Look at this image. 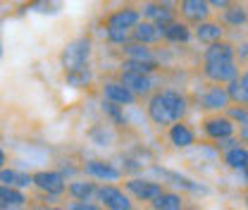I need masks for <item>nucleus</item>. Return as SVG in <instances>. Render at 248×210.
Here are the masks:
<instances>
[{
	"instance_id": "nucleus-40",
	"label": "nucleus",
	"mask_w": 248,
	"mask_h": 210,
	"mask_svg": "<svg viewBox=\"0 0 248 210\" xmlns=\"http://www.w3.org/2000/svg\"><path fill=\"white\" fill-rule=\"evenodd\" d=\"M244 203H246V208H248V191L244 194Z\"/></svg>"
},
{
	"instance_id": "nucleus-12",
	"label": "nucleus",
	"mask_w": 248,
	"mask_h": 210,
	"mask_svg": "<svg viewBox=\"0 0 248 210\" xmlns=\"http://www.w3.org/2000/svg\"><path fill=\"white\" fill-rule=\"evenodd\" d=\"M229 96H227V89L224 86H215L210 84L208 89L198 96V108L208 115H222L227 108H229Z\"/></svg>"
},
{
	"instance_id": "nucleus-19",
	"label": "nucleus",
	"mask_w": 248,
	"mask_h": 210,
	"mask_svg": "<svg viewBox=\"0 0 248 210\" xmlns=\"http://www.w3.org/2000/svg\"><path fill=\"white\" fill-rule=\"evenodd\" d=\"M120 53H122V60H129V62H160L155 48L141 46V43H131V41L120 48Z\"/></svg>"
},
{
	"instance_id": "nucleus-38",
	"label": "nucleus",
	"mask_w": 248,
	"mask_h": 210,
	"mask_svg": "<svg viewBox=\"0 0 248 210\" xmlns=\"http://www.w3.org/2000/svg\"><path fill=\"white\" fill-rule=\"evenodd\" d=\"M7 167V158H5V153L0 150V170H5Z\"/></svg>"
},
{
	"instance_id": "nucleus-28",
	"label": "nucleus",
	"mask_w": 248,
	"mask_h": 210,
	"mask_svg": "<svg viewBox=\"0 0 248 210\" xmlns=\"http://www.w3.org/2000/svg\"><path fill=\"white\" fill-rule=\"evenodd\" d=\"M89 139L95 146H112L115 141V131L110 129V124H93L89 129Z\"/></svg>"
},
{
	"instance_id": "nucleus-4",
	"label": "nucleus",
	"mask_w": 248,
	"mask_h": 210,
	"mask_svg": "<svg viewBox=\"0 0 248 210\" xmlns=\"http://www.w3.org/2000/svg\"><path fill=\"white\" fill-rule=\"evenodd\" d=\"M31 184L41 194H46L50 198V203H55V198H60V196L67 194V179L62 177L58 170H38V172H33L31 175Z\"/></svg>"
},
{
	"instance_id": "nucleus-22",
	"label": "nucleus",
	"mask_w": 248,
	"mask_h": 210,
	"mask_svg": "<svg viewBox=\"0 0 248 210\" xmlns=\"http://www.w3.org/2000/svg\"><path fill=\"white\" fill-rule=\"evenodd\" d=\"M162 36H160V27H155L151 22L141 19V24L131 31V43H141V46H151L153 48L155 43H160Z\"/></svg>"
},
{
	"instance_id": "nucleus-23",
	"label": "nucleus",
	"mask_w": 248,
	"mask_h": 210,
	"mask_svg": "<svg viewBox=\"0 0 248 210\" xmlns=\"http://www.w3.org/2000/svg\"><path fill=\"white\" fill-rule=\"evenodd\" d=\"M0 184L12 186V189H19V191H24V189L33 186V184H31L29 172H22V170H15V167H5V170H0Z\"/></svg>"
},
{
	"instance_id": "nucleus-14",
	"label": "nucleus",
	"mask_w": 248,
	"mask_h": 210,
	"mask_svg": "<svg viewBox=\"0 0 248 210\" xmlns=\"http://www.w3.org/2000/svg\"><path fill=\"white\" fill-rule=\"evenodd\" d=\"M100 98H103L105 103H112V105H120V108H124V105H136V103H139V98L129 89H124L117 79H105V81L100 84Z\"/></svg>"
},
{
	"instance_id": "nucleus-8",
	"label": "nucleus",
	"mask_w": 248,
	"mask_h": 210,
	"mask_svg": "<svg viewBox=\"0 0 248 210\" xmlns=\"http://www.w3.org/2000/svg\"><path fill=\"white\" fill-rule=\"evenodd\" d=\"M81 172L93 181H103V184H112V181L122 179V170L117 165H112L110 160H103V158H93V160H86L81 165Z\"/></svg>"
},
{
	"instance_id": "nucleus-11",
	"label": "nucleus",
	"mask_w": 248,
	"mask_h": 210,
	"mask_svg": "<svg viewBox=\"0 0 248 210\" xmlns=\"http://www.w3.org/2000/svg\"><path fill=\"white\" fill-rule=\"evenodd\" d=\"M201 129L203 134L210 139V141H224V139H232L234 131H236V124L229 120L224 113L222 115H205L201 122Z\"/></svg>"
},
{
	"instance_id": "nucleus-18",
	"label": "nucleus",
	"mask_w": 248,
	"mask_h": 210,
	"mask_svg": "<svg viewBox=\"0 0 248 210\" xmlns=\"http://www.w3.org/2000/svg\"><path fill=\"white\" fill-rule=\"evenodd\" d=\"M67 196L72 201H93L98 196V184L93 179H69L67 181Z\"/></svg>"
},
{
	"instance_id": "nucleus-7",
	"label": "nucleus",
	"mask_w": 248,
	"mask_h": 210,
	"mask_svg": "<svg viewBox=\"0 0 248 210\" xmlns=\"http://www.w3.org/2000/svg\"><path fill=\"white\" fill-rule=\"evenodd\" d=\"M117 81L122 84L124 89H129L139 100H148L151 98V93L157 89V84H155L153 77H148V74H141V72H131V69H120L117 72Z\"/></svg>"
},
{
	"instance_id": "nucleus-17",
	"label": "nucleus",
	"mask_w": 248,
	"mask_h": 210,
	"mask_svg": "<svg viewBox=\"0 0 248 210\" xmlns=\"http://www.w3.org/2000/svg\"><path fill=\"white\" fill-rule=\"evenodd\" d=\"M203 62H236V46L229 41L213 43L203 50Z\"/></svg>"
},
{
	"instance_id": "nucleus-30",
	"label": "nucleus",
	"mask_w": 248,
	"mask_h": 210,
	"mask_svg": "<svg viewBox=\"0 0 248 210\" xmlns=\"http://www.w3.org/2000/svg\"><path fill=\"white\" fill-rule=\"evenodd\" d=\"M103 113H105L108 120L112 122V124H117V127H124V124H126L124 108H120V105H112V103H105V100H103Z\"/></svg>"
},
{
	"instance_id": "nucleus-29",
	"label": "nucleus",
	"mask_w": 248,
	"mask_h": 210,
	"mask_svg": "<svg viewBox=\"0 0 248 210\" xmlns=\"http://www.w3.org/2000/svg\"><path fill=\"white\" fill-rule=\"evenodd\" d=\"M224 89H227V96H229V103H232V105L248 108V89L241 84V79H234V81L227 84Z\"/></svg>"
},
{
	"instance_id": "nucleus-20",
	"label": "nucleus",
	"mask_w": 248,
	"mask_h": 210,
	"mask_svg": "<svg viewBox=\"0 0 248 210\" xmlns=\"http://www.w3.org/2000/svg\"><path fill=\"white\" fill-rule=\"evenodd\" d=\"M219 24H222V27H232V29L246 27L248 24V7L241 5V2H229V5L222 10Z\"/></svg>"
},
{
	"instance_id": "nucleus-36",
	"label": "nucleus",
	"mask_w": 248,
	"mask_h": 210,
	"mask_svg": "<svg viewBox=\"0 0 248 210\" xmlns=\"http://www.w3.org/2000/svg\"><path fill=\"white\" fill-rule=\"evenodd\" d=\"M227 5H229L227 0H213V2H210V7H217V10H224Z\"/></svg>"
},
{
	"instance_id": "nucleus-41",
	"label": "nucleus",
	"mask_w": 248,
	"mask_h": 210,
	"mask_svg": "<svg viewBox=\"0 0 248 210\" xmlns=\"http://www.w3.org/2000/svg\"><path fill=\"white\" fill-rule=\"evenodd\" d=\"M244 177H246V181H248V167H246V170H244Z\"/></svg>"
},
{
	"instance_id": "nucleus-25",
	"label": "nucleus",
	"mask_w": 248,
	"mask_h": 210,
	"mask_svg": "<svg viewBox=\"0 0 248 210\" xmlns=\"http://www.w3.org/2000/svg\"><path fill=\"white\" fill-rule=\"evenodd\" d=\"M184 206H186V201H184V196H182L179 191H170V189H165L153 203H151V210H184Z\"/></svg>"
},
{
	"instance_id": "nucleus-5",
	"label": "nucleus",
	"mask_w": 248,
	"mask_h": 210,
	"mask_svg": "<svg viewBox=\"0 0 248 210\" xmlns=\"http://www.w3.org/2000/svg\"><path fill=\"white\" fill-rule=\"evenodd\" d=\"M95 198L103 210H136L134 198L117 184H100Z\"/></svg>"
},
{
	"instance_id": "nucleus-1",
	"label": "nucleus",
	"mask_w": 248,
	"mask_h": 210,
	"mask_svg": "<svg viewBox=\"0 0 248 210\" xmlns=\"http://www.w3.org/2000/svg\"><path fill=\"white\" fill-rule=\"evenodd\" d=\"M191 110V100L184 91L172 86H160L146 100V117L160 129H170L177 122H184Z\"/></svg>"
},
{
	"instance_id": "nucleus-27",
	"label": "nucleus",
	"mask_w": 248,
	"mask_h": 210,
	"mask_svg": "<svg viewBox=\"0 0 248 210\" xmlns=\"http://www.w3.org/2000/svg\"><path fill=\"white\" fill-rule=\"evenodd\" d=\"M222 160L229 170H246L248 167V148H244L241 144L236 148H229L227 153H222Z\"/></svg>"
},
{
	"instance_id": "nucleus-9",
	"label": "nucleus",
	"mask_w": 248,
	"mask_h": 210,
	"mask_svg": "<svg viewBox=\"0 0 248 210\" xmlns=\"http://www.w3.org/2000/svg\"><path fill=\"white\" fill-rule=\"evenodd\" d=\"M177 15L182 17L184 24H188V27L193 29V27H198V24H203V22L210 19L213 7H210V2H205V0H182V2L177 5Z\"/></svg>"
},
{
	"instance_id": "nucleus-39",
	"label": "nucleus",
	"mask_w": 248,
	"mask_h": 210,
	"mask_svg": "<svg viewBox=\"0 0 248 210\" xmlns=\"http://www.w3.org/2000/svg\"><path fill=\"white\" fill-rule=\"evenodd\" d=\"M41 210H64V208H60V206H43Z\"/></svg>"
},
{
	"instance_id": "nucleus-13",
	"label": "nucleus",
	"mask_w": 248,
	"mask_h": 210,
	"mask_svg": "<svg viewBox=\"0 0 248 210\" xmlns=\"http://www.w3.org/2000/svg\"><path fill=\"white\" fill-rule=\"evenodd\" d=\"M139 7H141V17L155 27H165L177 19V5L172 2H143Z\"/></svg>"
},
{
	"instance_id": "nucleus-32",
	"label": "nucleus",
	"mask_w": 248,
	"mask_h": 210,
	"mask_svg": "<svg viewBox=\"0 0 248 210\" xmlns=\"http://www.w3.org/2000/svg\"><path fill=\"white\" fill-rule=\"evenodd\" d=\"M64 79L72 86H89L91 84V72L86 69V72H77V74H64Z\"/></svg>"
},
{
	"instance_id": "nucleus-15",
	"label": "nucleus",
	"mask_w": 248,
	"mask_h": 210,
	"mask_svg": "<svg viewBox=\"0 0 248 210\" xmlns=\"http://www.w3.org/2000/svg\"><path fill=\"white\" fill-rule=\"evenodd\" d=\"M167 141L174 146L177 150H186L196 146V129L188 122H177L167 129Z\"/></svg>"
},
{
	"instance_id": "nucleus-42",
	"label": "nucleus",
	"mask_w": 248,
	"mask_h": 210,
	"mask_svg": "<svg viewBox=\"0 0 248 210\" xmlns=\"http://www.w3.org/2000/svg\"><path fill=\"white\" fill-rule=\"evenodd\" d=\"M0 210H2V208H0Z\"/></svg>"
},
{
	"instance_id": "nucleus-37",
	"label": "nucleus",
	"mask_w": 248,
	"mask_h": 210,
	"mask_svg": "<svg viewBox=\"0 0 248 210\" xmlns=\"http://www.w3.org/2000/svg\"><path fill=\"white\" fill-rule=\"evenodd\" d=\"M239 79H241V84L248 89V69H244V72H241V77H239Z\"/></svg>"
},
{
	"instance_id": "nucleus-2",
	"label": "nucleus",
	"mask_w": 248,
	"mask_h": 210,
	"mask_svg": "<svg viewBox=\"0 0 248 210\" xmlns=\"http://www.w3.org/2000/svg\"><path fill=\"white\" fill-rule=\"evenodd\" d=\"M93 53V41L91 36H77L72 41L64 43V48L60 50V67L64 74H77V72H86L89 62H91Z\"/></svg>"
},
{
	"instance_id": "nucleus-6",
	"label": "nucleus",
	"mask_w": 248,
	"mask_h": 210,
	"mask_svg": "<svg viewBox=\"0 0 248 210\" xmlns=\"http://www.w3.org/2000/svg\"><path fill=\"white\" fill-rule=\"evenodd\" d=\"M124 191L134 198V201H141V203H153L155 198L165 191L162 181L148 179V177H129L124 179Z\"/></svg>"
},
{
	"instance_id": "nucleus-35",
	"label": "nucleus",
	"mask_w": 248,
	"mask_h": 210,
	"mask_svg": "<svg viewBox=\"0 0 248 210\" xmlns=\"http://www.w3.org/2000/svg\"><path fill=\"white\" fill-rule=\"evenodd\" d=\"M236 58H241V60H248V41H246V43H241V46L236 48Z\"/></svg>"
},
{
	"instance_id": "nucleus-26",
	"label": "nucleus",
	"mask_w": 248,
	"mask_h": 210,
	"mask_svg": "<svg viewBox=\"0 0 248 210\" xmlns=\"http://www.w3.org/2000/svg\"><path fill=\"white\" fill-rule=\"evenodd\" d=\"M155 172L162 177V179H170V184H174V186H179V189H184V191H208L205 186H201V184H196L193 179H188L184 175H179V172H172V170H162V167H155Z\"/></svg>"
},
{
	"instance_id": "nucleus-34",
	"label": "nucleus",
	"mask_w": 248,
	"mask_h": 210,
	"mask_svg": "<svg viewBox=\"0 0 248 210\" xmlns=\"http://www.w3.org/2000/svg\"><path fill=\"white\" fill-rule=\"evenodd\" d=\"M239 144L244 148H248V124L246 127H239Z\"/></svg>"
},
{
	"instance_id": "nucleus-10",
	"label": "nucleus",
	"mask_w": 248,
	"mask_h": 210,
	"mask_svg": "<svg viewBox=\"0 0 248 210\" xmlns=\"http://www.w3.org/2000/svg\"><path fill=\"white\" fill-rule=\"evenodd\" d=\"M203 77L215 86H227L241 77L239 62H203Z\"/></svg>"
},
{
	"instance_id": "nucleus-3",
	"label": "nucleus",
	"mask_w": 248,
	"mask_h": 210,
	"mask_svg": "<svg viewBox=\"0 0 248 210\" xmlns=\"http://www.w3.org/2000/svg\"><path fill=\"white\" fill-rule=\"evenodd\" d=\"M141 19H143L141 17V7L126 2V5H120V7L110 10L108 15H103L100 24H103L105 33H131L141 24Z\"/></svg>"
},
{
	"instance_id": "nucleus-31",
	"label": "nucleus",
	"mask_w": 248,
	"mask_h": 210,
	"mask_svg": "<svg viewBox=\"0 0 248 210\" xmlns=\"http://www.w3.org/2000/svg\"><path fill=\"white\" fill-rule=\"evenodd\" d=\"M224 115L234 122V124L239 122V127H246L248 124V108H241V105H229V108L224 110Z\"/></svg>"
},
{
	"instance_id": "nucleus-16",
	"label": "nucleus",
	"mask_w": 248,
	"mask_h": 210,
	"mask_svg": "<svg viewBox=\"0 0 248 210\" xmlns=\"http://www.w3.org/2000/svg\"><path fill=\"white\" fill-rule=\"evenodd\" d=\"M224 27L215 22V19H208V22H203V24H198V27H193V36H196V41L198 43H203V46H213V43H219V41H224Z\"/></svg>"
},
{
	"instance_id": "nucleus-33",
	"label": "nucleus",
	"mask_w": 248,
	"mask_h": 210,
	"mask_svg": "<svg viewBox=\"0 0 248 210\" xmlns=\"http://www.w3.org/2000/svg\"><path fill=\"white\" fill-rule=\"evenodd\" d=\"M64 210H103V208L95 201H72V203H67Z\"/></svg>"
},
{
	"instance_id": "nucleus-24",
	"label": "nucleus",
	"mask_w": 248,
	"mask_h": 210,
	"mask_svg": "<svg viewBox=\"0 0 248 210\" xmlns=\"http://www.w3.org/2000/svg\"><path fill=\"white\" fill-rule=\"evenodd\" d=\"M27 201H29V198H27V194H24V191L0 184V208L2 210L24 208V206H27Z\"/></svg>"
},
{
	"instance_id": "nucleus-21",
	"label": "nucleus",
	"mask_w": 248,
	"mask_h": 210,
	"mask_svg": "<svg viewBox=\"0 0 248 210\" xmlns=\"http://www.w3.org/2000/svg\"><path fill=\"white\" fill-rule=\"evenodd\" d=\"M191 33H193L191 27L184 24L182 19H174V22L160 27V36H162L165 43H188L191 41Z\"/></svg>"
}]
</instances>
